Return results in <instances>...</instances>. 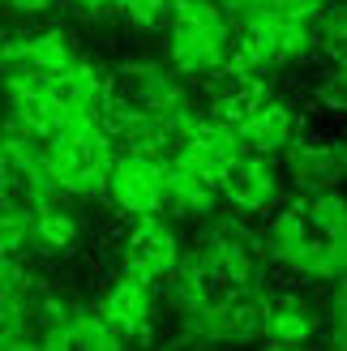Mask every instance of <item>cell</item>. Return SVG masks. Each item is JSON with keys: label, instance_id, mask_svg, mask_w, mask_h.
Here are the masks:
<instances>
[{"label": "cell", "instance_id": "6", "mask_svg": "<svg viewBox=\"0 0 347 351\" xmlns=\"http://www.w3.org/2000/svg\"><path fill=\"white\" fill-rule=\"evenodd\" d=\"M176 266V236H171V227L159 223V215H150L137 223V232L129 236V249H125V270L154 283L159 274H167Z\"/></svg>", "mask_w": 347, "mask_h": 351}, {"label": "cell", "instance_id": "8", "mask_svg": "<svg viewBox=\"0 0 347 351\" xmlns=\"http://www.w3.org/2000/svg\"><path fill=\"white\" fill-rule=\"evenodd\" d=\"M215 193H219V197H228V202H236V206H245V210H257V206L270 202L274 184H270V176L262 171V163H257V154L236 150L232 159L219 167Z\"/></svg>", "mask_w": 347, "mask_h": 351}, {"label": "cell", "instance_id": "12", "mask_svg": "<svg viewBox=\"0 0 347 351\" xmlns=\"http://www.w3.org/2000/svg\"><path fill=\"white\" fill-rule=\"evenodd\" d=\"M171 5H176V0H125V9L137 26H159L171 13Z\"/></svg>", "mask_w": 347, "mask_h": 351}, {"label": "cell", "instance_id": "4", "mask_svg": "<svg viewBox=\"0 0 347 351\" xmlns=\"http://www.w3.org/2000/svg\"><path fill=\"white\" fill-rule=\"evenodd\" d=\"M103 189L112 193V202H116L120 210H129V215H137V219L159 215L163 202H167V171H163V159H154L150 150L120 154V159H112Z\"/></svg>", "mask_w": 347, "mask_h": 351}, {"label": "cell", "instance_id": "14", "mask_svg": "<svg viewBox=\"0 0 347 351\" xmlns=\"http://www.w3.org/2000/svg\"><path fill=\"white\" fill-rule=\"evenodd\" d=\"M17 9H43V5H51V0H13Z\"/></svg>", "mask_w": 347, "mask_h": 351}, {"label": "cell", "instance_id": "15", "mask_svg": "<svg viewBox=\"0 0 347 351\" xmlns=\"http://www.w3.org/2000/svg\"><path fill=\"white\" fill-rule=\"evenodd\" d=\"M0 146H5V142H0ZM0 227H5V210H0Z\"/></svg>", "mask_w": 347, "mask_h": 351}, {"label": "cell", "instance_id": "9", "mask_svg": "<svg viewBox=\"0 0 347 351\" xmlns=\"http://www.w3.org/2000/svg\"><path fill=\"white\" fill-rule=\"evenodd\" d=\"M34 232H39V240H47V244H69L77 236V227H73V219H69L64 210L43 206L39 215H34Z\"/></svg>", "mask_w": 347, "mask_h": 351}, {"label": "cell", "instance_id": "2", "mask_svg": "<svg viewBox=\"0 0 347 351\" xmlns=\"http://www.w3.org/2000/svg\"><path fill=\"white\" fill-rule=\"evenodd\" d=\"M39 159L51 184H60L69 193H95L103 189L112 167V137L99 116H82L64 133L51 137Z\"/></svg>", "mask_w": 347, "mask_h": 351}, {"label": "cell", "instance_id": "3", "mask_svg": "<svg viewBox=\"0 0 347 351\" xmlns=\"http://www.w3.org/2000/svg\"><path fill=\"white\" fill-rule=\"evenodd\" d=\"M228 13L215 0H176L167 26V56L184 73H206L228 60Z\"/></svg>", "mask_w": 347, "mask_h": 351}, {"label": "cell", "instance_id": "7", "mask_svg": "<svg viewBox=\"0 0 347 351\" xmlns=\"http://www.w3.org/2000/svg\"><path fill=\"white\" fill-rule=\"evenodd\" d=\"M228 129H232V142L245 154H270V150L287 146V137H291V112L283 108V103H257L253 112H245Z\"/></svg>", "mask_w": 347, "mask_h": 351}, {"label": "cell", "instance_id": "10", "mask_svg": "<svg viewBox=\"0 0 347 351\" xmlns=\"http://www.w3.org/2000/svg\"><path fill=\"white\" fill-rule=\"evenodd\" d=\"M17 274L9 261H0V343H5L13 335V326H17Z\"/></svg>", "mask_w": 347, "mask_h": 351}, {"label": "cell", "instance_id": "11", "mask_svg": "<svg viewBox=\"0 0 347 351\" xmlns=\"http://www.w3.org/2000/svg\"><path fill=\"white\" fill-rule=\"evenodd\" d=\"M266 335H270V347H296V343H304L309 326H304V317H296V313H274Z\"/></svg>", "mask_w": 347, "mask_h": 351}, {"label": "cell", "instance_id": "1", "mask_svg": "<svg viewBox=\"0 0 347 351\" xmlns=\"http://www.w3.org/2000/svg\"><path fill=\"white\" fill-rule=\"evenodd\" d=\"M270 249L300 274H339L347 261V210L339 197H304L283 210Z\"/></svg>", "mask_w": 347, "mask_h": 351}, {"label": "cell", "instance_id": "5", "mask_svg": "<svg viewBox=\"0 0 347 351\" xmlns=\"http://www.w3.org/2000/svg\"><path fill=\"white\" fill-rule=\"evenodd\" d=\"M99 347H142L150 335V283L125 270V278L112 287V295L95 313Z\"/></svg>", "mask_w": 347, "mask_h": 351}, {"label": "cell", "instance_id": "13", "mask_svg": "<svg viewBox=\"0 0 347 351\" xmlns=\"http://www.w3.org/2000/svg\"><path fill=\"white\" fill-rule=\"evenodd\" d=\"M270 5H279V0H219V9H223V13H245V17L266 13Z\"/></svg>", "mask_w": 347, "mask_h": 351}]
</instances>
